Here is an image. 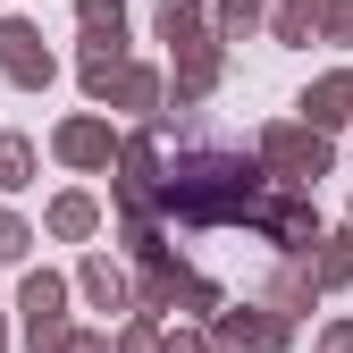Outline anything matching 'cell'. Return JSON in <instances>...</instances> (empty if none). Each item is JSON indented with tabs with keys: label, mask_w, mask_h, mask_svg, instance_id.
<instances>
[{
	"label": "cell",
	"mask_w": 353,
	"mask_h": 353,
	"mask_svg": "<svg viewBox=\"0 0 353 353\" xmlns=\"http://www.w3.org/2000/svg\"><path fill=\"white\" fill-rule=\"evenodd\" d=\"M17 312H26V353H68V278H51V270H26V286H17Z\"/></svg>",
	"instance_id": "obj_1"
},
{
	"label": "cell",
	"mask_w": 353,
	"mask_h": 353,
	"mask_svg": "<svg viewBox=\"0 0 353 353\" xmlns=\"http://www.w3.org/2000/svg\"><path fill=\"white\" fill-rule=\"evenodd\" d=\"M261 168L286 176V194H312L328 176V143L312 135V126H270V135H261Z\"/></svg>",
	"instance_id": "obj_2"
},
{
	"label": "cell",
	"mask_w": 353,
	"mask_h": 353,
	"mask_svg": "<svg viewBox=\"0 0 353 353\" xmlns=\"http://www.w3.org/2000/svg\"><path fill=\"white\" fill-rule=\"evenodd\" d=\"M0 76H9L17 93H42V84L59 76V59L42 51V26H26V17H0Z\"/></svg>",
	"instance_id": "obj_3"
},
{
	"label": "cell",
	"mask_w": 353,
	"mask_h": 353,
	"mask_svg": "<svg viewBox=\"0 0 353 353\" xmlns=\"http://www.w3.org/2000/svg\"><path fill=\"white\" fill-rule=\"evenodd\" d=\"M294 320L278 303H252V312H210V345H244V353H286Z\"/></svg>",
	"instance_id": "obj_4"
},
{
	"label": "cell",
	"mask_w": 353,
	"mask_h": 353,
	"mask_svg": "<svg viewBox=\"0 0 353 353\" xmlns=\"http://www.w3.org/2000/svg\"><path fill=\"white\" fill-rule=\"evenodd\" d=\"M51 152H59L68 168H110V160H118V135H110L101 118H68L59 135H51Z\"/></svg>",
	"instance_id": "obj_5"
},
{
	"label": "cell",
	"mask_w": 353,
	"mask_h": 353,
	"mask_svg": "<svg viewBox=\"0 0 353 353\" xmlns=\"http://www.w3.org/2000/svg\"><path fill=\"white\" fill-rule=\"evenodd\" d=\"M303 118H312V126H345L353 118V68L345 76H320L312 93H303Z\"/></svg>",
	"instance_id": "obj_6"
},
{
	"label": "cell",
	"mask_w": 353,
	"mask_h": 353,
	"mask_svg": "<svg viewBox=\"0 0 353 353\" xmlns=\"http://www.w3.org/2000/svg\"><path fill=\"white\" fill-rule=\"evenodd\" d=\"M219 84V42H185V68H176V110H194Z\"/></svg>",
	"instance_id": "obj_7"
},
{
	"label": "cell",
	"mask_w": 353,
	"mask_h": 353,
	"mask_svg": "<svg viewBox=\"0 0 353 353\" xmlns=\"http://www.w3.org/2000/svg\"><path fill=\"white\" fill-rule=\"evenodd\" d=\"M76 286L93 294L101 312H126V270H118L110 252H84V270H76Z\"/></svg>",
	"instance_id": "obj_8"
},
{
	"label": "cell",
	"mask_w": 353,
	"mask_h": 353,
	"mask_svg": "<svg viewBox=\"0 0 353 353\" xmlns=\"http://www.w3.org/2000/svg\"><path fill=\"white\" fill-rule=\"evenodd\" d=\"M76 26L93 34V51H118L126 42V0H76Z\"/></svg>",
	"instance_id": "obj_9"
},
{
	"label": "cell",
	"mask_w": 353,
	"mask_h": 353,
	"mask_svg": "<svg viewBox=\"0 0 353 353\" xmlns=\"http://www.w3.org/2000/svg\"><path fill=\"white\" fill-rule=\"evenodd\" d=\"M110 101H118V110L160 118V101H168V93H160V76H152V68H118V76H110Z\"/></svg>",
	"instance_id": "obj_10"
},
{
	"label": "cell",
	"mask_w": 353,
	"mask_h": 353,
	"mask_svg": "<svg viewBox=\"0 0 353 353\" xmlns=\"http://www.w3.org/2000/svg\"><path fill=\"white\" fill-rule=\"evenodd\" d=\"M93 228H101V202H93V194H59V202H51V236H59V244H84Z\"/></svg>",
	"instance_id": "obj_11"
},
{
	"label": "cell",
	"mask_w": 353,
	"mask_h": 353,
	"mask_svg": "<svg viewBox=\"0 0 353 353\" xmlns=\"http://www.w3.org/2000/svg\"><path fill=\"white\" fill-rule=\"evenodd\" d=\"M261 26V0H219V9H210V42H244Z\"/></svg>",
	"instance_id": "obj_12"
},
{
	"label": "cell",
	"mask_w": 353,
	"mask_h": 353,
	"mask_svg": "<svg viewBox=\"0 0 353 353\" xmlns=\"http://www.w3.org/2000/svg\"><path fill=\"white\" fill-rule=\"evenodd\" d=\"M270 34H278V42H312V34H320V0H278Z\"/></svg>",
	"instance_id": "obj_13"
},
{
	"label": "cell",
	"mask_w": 353,
	"mask_h": 353,
	"mask_svg": "<svg viewBox=\"0 0 353 353\" xmlns=\"http://www.w3.org/2000/svg\"><path fill=\"white\" fill-rule=\"evenodd\" d=\"M160 34L185 51V42H202V0H160Z\"/></svg>",
	"instance_id": "obj_14"
},
{
	"label": "cell",
	"mask_w": 353,
	"mask_h": 353,
	"mask_svg": "<svg viewBox=\"0 0 353 353\" xmlns=\"http://www.w3.org/2000/svg\"><path fill=\"white\" fill-rule=\"evenodd\" d=\"M353 278V228L328 244V252H312V286H345Z\"/></svg>",
	"instance_id": "obj_15"
},
{
	"label": "cell",
	"mask_w": 353,
	"mask_h": 353,
	"mask_svg": "<svg viewBox=\"0 0 353 353\" xmlns=\"http://www.w3.org/2000/svg\"><path fill=\"white\" fill-rule=\"evenodd\" d=\"M34 176V143L26 135H0V185H26Z\"/></svg>",
	"instance_id": "obj_16"
},
{
	"label": "cell",
	"mask_w": 353,
	"mask_h": 353,
	"mask_svg": "<svg viewBox=\"0 0 353 353\" xmlns=\"http://www.w3.org/2000/svg\"><path fill=\"white\" fill-rule=\"evenodd\" d=\"M110 353H160V328H152V312H143V320H126Z\"/></svg>",
	"instance_id": "obj_17"
},
{
	"label": "cell",
	"mask_w": 353,
	"mask_h": 353,
	"mask_svg": "<svg viewBox=\"0 0 353 353\" xmlns=\"http://www.w3.org/2000/svg\"><path fill=\"white\" fill-rule=\"evenodd\" d=\"M26 244H34V228L17 210H0V261H26Z\"/></svg>",
	"instance_id": "obj_18"
},
{
	"label": "cell",
	"mask_w": 353,
	"mask_h": 353,
	"mask_svg": "<svg viewBox=\"0 0 353 353\" xmlns=\"http://www.w3.org/2000/svg\"><path fill=\"white\" fill-rule=\"evenodd\" d=\"M320 34L328 42H353V0H320Z\"/></svg>",
	"instance_id": "obj_19"
},
{
	"label": "cell",
	"mask_w": 353,
	"mask_h": 353,
	"mask_svg": "<svg viewBox=\"0 0 353 353\" xmlns=\"http://www.w3.org/2000/svg\"><path fill=\"white\" fill-rule=\"evenodd\" d=\"M160 353H210V336H194V328H176V336H160Z\"/></svg>",
	"instance_id": "obj_20"
},
{
	"label": "cell",
	"mask_w": 353,
	"mask_h": 353,
	"mask_svg": "<svg viewBox=\"0 0 353 353\" xmlns=\"http://www.w3.org/2000/svg\"><path fill=\"white\" fill-rule=\"evenodd\" d=\"M320 353H353V320H336V328L320 336Z\"/></svg>",
	"instance_id": "obj_21"
},
{
	"label": "cell",
	"mask_w": 353,
	"mask_h": 353,
	"mask_svg": "<svg viewBox=\"0 0 353 353\" xmlns=\"http://www.w3.org/2000/svg\"><path fill=\"white\" fill-rule=\"evenodd\" d=\"M68 353H110V336H68Z\"/></svg>",
	"instance_id": "obj_22"
}]
</instances>
